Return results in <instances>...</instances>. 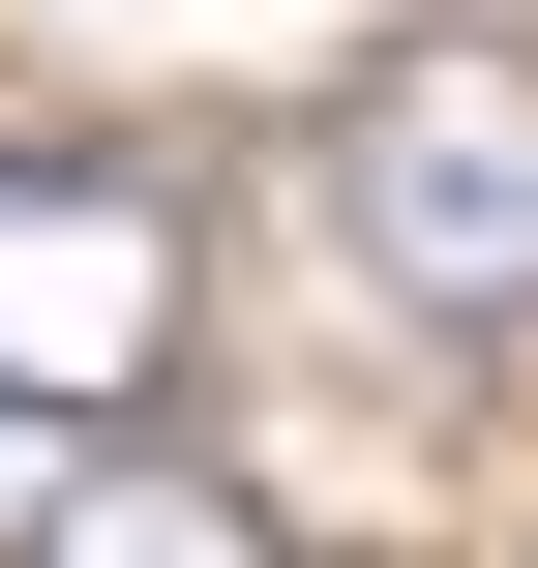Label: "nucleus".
Returning a JSON list of instances; mask_svg holds the SVG:
<instances>
[{"instance_id":"7ed1b4c3","label":"nucleus","mask_w":538,"mask_h":568,"mask_svg":"<svg viewBox=\"0 0 538 568\" xmlns=\"http://www.w3.org/2000/svg\"><path fill=\"white\" fill-rule=\"evenodd\" d=\"M30 568H270V509H240L210 449H90V479L30 509Z\"/></svg>"},{"instance_id":"f03ea898","label":"nucleus","mask_w":538,"mask_h":568,"mask_svg":"<svg viewBox=\"0 0 538 568\" xmlns=\"http://www.w3.org/2000/svg\"><path fill=\"white\" fill-rule=\"evenodd\" d=\"M180 300H210L180 180H120V150H0V419L120 449V419L180 389Z\"/></svg>"},{"instance_id":"f257e3e1","label":"nucleus","mask_w":538,"mask_h":568,"mask_svg":"<svg viewBox=\"0 0 538 568\" xmlns=\"http://www.w3.org/2000/svg\"><path fill=\"white\" fill-rule=\"evenodd\" d=\"M329 240H359L419 329H538V30L359 60V120H329Z\"/></svg>"}]
</instances>
